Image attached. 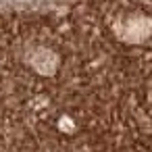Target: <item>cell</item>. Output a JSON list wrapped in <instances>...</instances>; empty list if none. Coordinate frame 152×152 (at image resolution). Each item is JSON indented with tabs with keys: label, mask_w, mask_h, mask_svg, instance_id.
<instances>
[{
	"label": "cell",
	"mask_w": 152,
	"mask_h": 152,
	"mask_svg": "<svg viewBox=\"0 0 152 152\" xmlns=\"http://www.w3.org/2000/svg\"><path fill=\"white\" fill-rule=\"evenodd\" d=\"M42 2H52V0H0V7H7V4H42Z\"/></svg>",
	"instance_id": "cell-1"
}]
</instances>
